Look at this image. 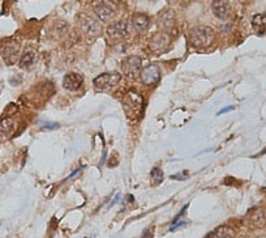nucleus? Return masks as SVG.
<instances>
[{
	"label": "nucleus",
	"instance_id": "dca6fc26",
	"mask_svg": "<svg viewBox=\"0 0 266 238\" xmlns=\"http://www.w3.org/2000/svg\"><path fill=\"white\" fill-rule=\"evenodd\" d=\"M132 25L137 32H142L149 26V17L144 13H137L133 16Z\"/></svg>",
	"mask_w": 266,
	"mask_h": 238
},
{
	"label": "nucleus",
	"instance_id": "ddd939ff",
	"mask_svg": "<svg viewBox=\"0 0 266 238\" xmlns=\"http://www.w3.org/2000/svg\"><path fill=\"white\" fill-rule=\"evenodd\" d=\"M20 54V48L17 44H11L5 45V48H3V58L7 60L8 63H13L16 59H17V56Z\"/></svg>",
	"mask_w": 266,
	"mask_h": 238
},
{
	"label": "nucleus",
	"instance_id": "6e6552de",
	"mask_svg": "<svg viewBox=\"0 0 266 238\" xmlns=\"http://www.w3.org/2000/svg\"><path fill=\"white\" fill-rule=\"evenodd\" d=\"M82 83H84V79L80 73H76V72H69L64 76L63 79V87L64 89L69 92H76L81 88Z\"/></svg>",
	"mask_w": 266,
	"mask_h": 238
},
{
	"label": "nucleus",
	"instance_id": "4468645a",
	"mask_svg": "<svg viewBox=\"0 0 266 238\" xmlns=\"http://www.w3.org/2000/svg\"><path fill=\"white\" fill-rule=\"evenodd\" d=\"M252 28L257 34H264L266 30V15L265 13H257L252 19Z\"/></svg>",
	"mask_w": 266,
	"mask_h": 238
},
{
	"label": "nucleus",
	"instance_id": "2eb2a0df",
	"mask_svg": "<svg viewBox=\"0 0 266 238\" xmlns=\"http://www.w3.org/2000/svg\"><path fill=\"white\" fill-rule=\"evenodd\" d=\"M209 238H235V232L228 226H218L211 233L207 234Z\"/></svg>",
	"mask_w": 266,
	"mask_h": 238
},
{
	"label": "nucleus",
	"instance_id": "0eeeda50",
	"mask_svg": "<svg viewBox=\"0 0 266 238\" xmlns=\"http://www.w3.org/2000/svg\"><path fill=\"white\" fill-rule=\"evenodd\" d=\"M94 12L101 21H109L115 15V8L112 3L109 1H99L94 5Z\"/></svg>",
	"mask_w": 266,
	"mask_h": 238
},
{
	"label": "nucleus",
	"instance_id": "f257e3e1",
	"mask_svg": "<svg viewBox=\"0 0 266 238\" xmlns=\"http://www.w3.org/2000/svg\"><path fill=\"white\" fill-rule=\"evenodd\" d=\"M123 109L128 118H140L144 111V97L137 93V91L131 89L123 97Z\"/></svg>",
	"mask_w": 266,
	"mask_h": 238
},
{
	"label": "nucleus",
	"instance_id": "9d476101",
	"mask_svg": "<svg viewBox=\"0 0 266 238\" xmlns=\"http://www.w3.org/2000/svg\"><path fill=\"white\" fill-rule=\"evenodd\" d=\"M80 26H81L82 32L90 37L97 36L101 32V25H99V23L97 20L91 19V17H84V19H81Z\"/></svg>",
	"mask_w": 266,
	"mask_h": 238
},
{
	"label": "nucleus",
	"instance_id": "9b49d317",
	"mask_svg": "<svg viewBox=\"0 0 266 238\" xmlns=\"http://www.w3.org/2000/svg\"><path fill=\"white\" fill-rule=\"evenodd\" d=\"M211 8H213L215 16L221 19V20H224L230 15V5H228L227 1H213Z\"/></svg>",
	"mask_w": 266,
	"mask_h": 238
},
{
	"label": "nucleus",
	"instance_id": "6ab92c4d",
	"mask_svg": "<svg viewBox=\"0 0 266 238\" xmlns=\"http://www.w3.org/2000/svg\"><path fill=\"white\" fill-rule=\"evenodd\" d=\"M163 179V173L158 167H154L152 170V182L153 185H159Z\"/></svg>",
	"mask_w": 266,
	"mask_h": 238
},
{
	"label": "nucleus",
	"instance_id": "f8f14e48",
	"mask_svg": "<svg viewBox=\"0 0 266 238\" xmlns=\"http://www.w3.org/2000/svg\"><path fill=\"white\" fill-rule=\"evenodd\" d=\"M37 63V52L33 50V48H27L26 51L23 52V55L21 56L20 59V67L23 68V70H29L34 64Z\"/></svg>",
	"mask_w": 266,
	"mask_h": 238
},
{
	"label": "nucleus",
	"instance_id": "aec40b11",
	"mask_svg": "<svg viewBox=\"0 0 266 238\" xmlns=\"http://www.w3.org/2000/svg\"><path fill=\"white\" fill-rule=\"evenodd\" d=\"M232 109H234V107H232V106H228V107H226V109H223V110H221V111H219V113H218V115L223 114V113H227V111L232 110Z\"/></svg>",
	"mask_w": 266,
	"mask_h": 238
},
{
	"label": "nucleus",
	"instance_id": "412c9836",
	"mask_svg": "<svg viewBox=\"0 0 266 238\" xmlns=\"http://www.w3.org/2000/svg\"><path fill=\"white\" fill-rule=\"evenodd\" d=\"M257 238H266V236H261V237H257Z\"/></svg>",
	"mask_w": 266,
	"mask_h": 238
},
{
	"label": "nucleus",
	"instance_id": "f3484780",
	"mask_svg": "<svg viewBox=\"0 0 266 238\" xmlns=\"http://www.w3.org/2000/svg\"><path fill=\"white\" fill-rule=\"evenodd\" d=\"M15 130V120L12 118H5L3 119V122H1V126H0V132H1V136H8L11 135L12 132Z\"/></svg>",
	"mask_w": 266,
	"mask_h": 238
},
{
	"label": "nucleus",
	"instance_id": "f03ea898",
	"mask_svg": "<svg viewBox=\"0 0 266 238\" xmlns=\"http://www.w3.org/2000/svg\"><path fill=\"white\" fill-rule=\"evenodd\" d=\"M188 38H189L192 46L203 48L211 45L214 40V32H213V29L207 28V26H199V28H193L188 33Z\"/></svg>",
	"mask_w": 266,
	"mask_h": 238
},
{
	"label": "nucleus",
	"instance_id": "a211bd4d",
	"mask_svg": "<svg viewBox=\"0 0 266 238\" xmlns=\"http://www.w3.org/2000/svg\"><path fill=\"white\" fill-rule=\"evenodd\" d=\"M158 24L162 28H170L174 24V12L171 11H166V12L160 13L159 19H158Z\"/></svg>",
	"mask_w": 266,
	"mask_h": 238
},
{
	"label": "nucleus",
	"instance_id": "39448f33",
	"mask_svg": "<svg viewBox=\"0 0 266 238\" xmlns=\"http://www.w3.org/2000/svg\"><path fill=\"white\" fill-rule=\"evenodd\" d=\"M106 33L107 36L111 38V40H121L124 37L128 36L129 28L127 21L120 20V21H115L112 24H110L106 29Z\"/></svg>",
	"mask_w": 266,
	"mask_h": 238
},
{
	"label": "nucleus",
	"instance_id": "423d86ee",
	"mask_svg": "<svg viewBox=\"0 0 266 238\" xmlns=\"http://www.w3.org/2000/svg\"><path fill=\"white\" fill-rule=\"evenodd\" d=\"M160 80V68L156 64H149L141 72V81L145 85H154Z\"/></svg>",
	"mask_w": 266,
	"mask_h": 238
},
{
	"label": "nucleus",
	"instance_id": "20e7f679",
	"mask_svg": "<svg viewBox=\"0 0 266 238\" xmlns=\"http://www.w3.org/2000/svg\"><path fill=\"white\" fill-rule=\"evenodd\" d=\"M121 71L128 79L136 80L138 76H141V59L138 56L131 55L128 58H125L121 62Z\"/></svg>",
	"mask_w": 266,
	"mask_h": 238
},
{
	"label": "nucleus",
	"instance_id": "1a4fd4ad",
	"mask_svg": "<svg viewBox=\"0 0 266 238\" xmlns=\"http://www.w3.org/2000/svg\"><path fill=\"white\" fill-rule=\"evenodd\" d=\"M168 45H170V36L164 32H159L154 34L152 37V41H150V48L154 51H163V50L168 48Z\"/></svg>",
	"mask_w": 266,
	"mask_h": 238
},
{
	"label": "nucleus",
	"instance_id": "7ed1b4c3",
	"mask_svg": "<svg viewBox=\"0 0 266 238\" xmlns=\"http://www.w3.org/2000/svg\"><path fill=\"white\" fill-rule=\"evenodd\" d=\"M121 81V75L119 72H106L97 76L93 80L94 88L99 92H107L117 87Z\"/></svg>",
	"mask_w": 266,
	"mask_h": 238
}]
</instances>
